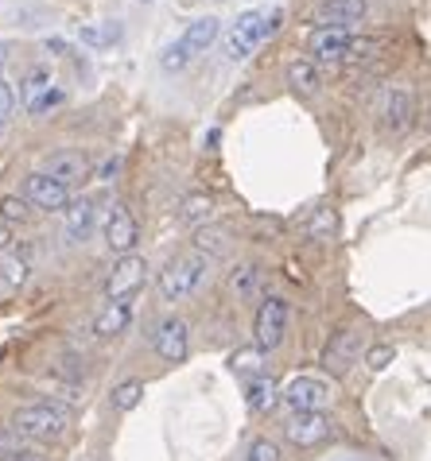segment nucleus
I'll return each instance as SVG.
<instances>
[{
    "mask_svg": "<svg viewBox=\"0 0 431 461\" xmlns=\"http://www.w3.org/2000/svg\"><path fill=\"white\" fill-rule=\"evenodd\" d=\"M276 23H280V8H272V12H241V16L234 20L230 35H225V59H234V62L249 59L252 50H257L276 32Z\"/></svg>",
    "mask_w": 431,
    "mask_h": 461,
    "instance_id": "nucleus-1",
    "label": "nucleus"
},
{
    "mask_svg": "<svg viewBox=\"0 0 431 461\" xmlns=\"http://www.w3.org/2000/svg\"><path fill=\"white\" fill-rule=\"evenodd\" d=\"M206 267H210V256H202L198 249L175 256V260H168V267L160 272V291H163V299H168V303L191 299V294L202 287V279H206Z\"/></svg>",
    "mask_w": 431,
    "mask_h": 461,
    "instance_id": "nucleus-2",
    "label": "nucleus"
},
{
    "mask_svg": "<svg viewBox=\"0 0 431 461\" xmlns=\"http://www.w3.org/2000/svg\"><path fill=\"white\" fill-rule=\"evenodd\" d=\"M70 427V411L62 403H28L12 415V430L23 438H59Z\"/></svg>",
    "mask_w": 431,
    "mask_h": 461,
    "instance_id": "nucleus-3",
    "label": "nucleus"
},
{
    "mask_svg": "<svg viewBox=\"0 0 431 461\" xmlns=\"http://www.w3.org/2000/svg\"><path fill=\"white\" fill-rule=\"evenodd\" d=\"M288 334V303L269 294L261 306H257V318H252V338H257V349H276Z\"/></svg>",
    "mask_w": 431,
    "mask_h": 461,
    "instance_id": "nucleus-4",
    "label": "nucleus"
},
{
    "mask_svg": "<svg viewBox=\"0 0 431 461\" xmlns=\"http://www.w3.org/2000/svg\"><path fill=\"white\" fill-rule=\"evenodd\" d=\"M335 400L331 384L319 380V376H296L284 388V403L291 407V415H303V411H326V403Z\"/></svg>",
    "mask_w": 431,
    "mask_h": 461,
    "instance_id": "nucleus-5",
    "label": "nucleus"
},
{
    "mask_svg": "<svg viewBox=\"0 0 431 461\" xmlns=\"http://www.w3.org/2000/svg\"><path fill=\"white\" fill-rule=\"evenodd\" d=\"M144 272H148V264H144V256H121L117 264H113V272H109V303H129L136 291L144 287Z\"/></svg>",
    "mask_w": 431,
    "mask_h": 461,
    "instance_id": "nucleus-6",
    "label": "nucleus"
},
{
    "mask_svg": "<svg viewBox=\"0 0 431 461\" xmlns=\"http://www.w3.org/2000/svg\"><path fill=\"white\" fill-rule=\"evenodd\" d=\"M136 237H141V229H136V217L124 210L121 202H113L109 213H105V245H109V252L133 256Z\"/></svg>",
    "mask_w": 431,
    "mask_h": 461,
    "instance_id": "nucleus-7",
    "label": "nucleus"
},
{
    "mask_svg": "<svg viewBox=\"0 0 431 461\" xmlns=\"http://www.w3.org/2000/svg\"><path fill=\"white\" fill-rule=\"evenodd\" d=\"M311 55L315 59H323V62H338V59H353L358 55V40L346 32V28H319V32H311Z\"/></svg>",
    "mask_w": 431,
    "mask_h": 461,
    "instance_id": "nucleus-8",
    "label": "nucleus"
},
{
    "mask_svg": "<svg viewBox=\"0 0 431 461\" xmlns=\"http://www.w3.org/2000/svg\"><path fill=\"white\" fill-rule=\"evenodd\" d=\"M23 194H28V202L32 206H40V210H67L70 206V186H62L59 178H50L47 171L28 175Z\"/></svg>",
    "mask_w": 431,
    "mask_h": 461,
    "instance_id": "nucleus-9",
    "label": "nucleus"
},
{
    "mask_svg": "<svg viewBox=\"0 0 431 461\" xmlns=\"http://www.w3.org/2000/svg\"><path fill=\"white\" fill-rule=\"evenodd\" d=\"M20 94H23V109H28L32 117H43V113H50L62 101V89H55L47 70H32L28 78H23Z\"/></svg>",
    "mask_w": 431,
    "mask_h": 461,
    "instance_id": "nucleus-10",
    "label": "nucleus"
},
{
    "mask_svg": "<svg viewBox=\"0 0 431 461\" xmlns=\"http://www.w3.org/2000/svg\"><path fill=\"white\" fill-rule=\"evenodd\" d=\"M43 171L50 178H59L62 186H74V183H86V178H90V159H86L82 151H74V148H59V151H50L47 156Z\"/></svg>",
    "mask_w": 431,
    "mask_h": 461,
    "instance_id": "nucleus-11",
    "label": "nucleus"
},
{
    "mask_svg": "<svg viewBox=\"0 0 431 461\" xmlns=\"http://www.w3.org/2000/svg\"><path fill=\"white\" fill-rule=\"evenodd\" d=\"M331 419H326L323 411H303V415H291L284 422V434H288V442H296V446H319L331 438Z\"/></svg>",
    "mask_w": 431,
    "mask_h": 461,
    "instance_id": "nucleus-12",
    "label": "nucleus"
},
{
    "mask_svg": "<svg viewBox=\"0 0 431 461\" xmlns=\"http://www.w3.org/2000/svg\"><path fill=\"white\" fill-rule=\"evenodd\" d=\"M187 349H191V330H187L183 318H163L160 330H156V353L163 357V361L179 365Z\"/></svg>",
    "mask_w": 431,
    "mask_h": 461,
    "instance_id": "nucleus-13",
    "label": "nucleus"
},
{
    "mask_svg": "<svg viewBox=\"0 0 431 461\" xmlns=\"http://www.w3.org/2000/svg\"><path fill=\"white\" fill-rule=\"evenodd\" d=\"M358 349H362V341L353 330H338V334L331 338V345H326V353H323V365L331 368L335 376L342 373H350V365L358 361Z\"/></svg>",
    "mask_w": 431,
    "mask_h": 461,
    "instance_id": "nucleus-14",
    "label": "nucleus"
},
{
    "mask_svg": "<svg viewBox=\"0 0 431 461\" xmlns=\"http://www.w3.org/2000/svg\"><path fill=\"white\" fill-rule=\"evenodd\" d=\"M365 12H370L365 0H323V5L315 8V20L326 23V28H346V23L365 20Z\"/></svg>",
    "mask_w": 431,
    "mask_h": 461,
    "instance_id": "nucleus-15",
    "label": "nucleus"
},
{
    "mask_svg": "<svg viewBox=\"0 0 431 461\" xmlns=\"http://www.w3.org/2000/svg\"><path fill=\"white\" fill-rule=\"evenodd\" d=\"M381 117H385L389 132H404V128L412 124V94H408V89H404V86H392V89H389Z\"/></svg>",
    "mask_w": 431,
    "mask_h": 461,
    "instance_id": "nucleus-16",
    "label": "nucleus"
},
{
    "mask_svg": "<svg viewBox=\"0 0 431 461\" xmlns=\"http://www.w3.org/2000/svg\"><path fill=\"white\" fill-rule=\"evenodd\" d=\"M218 32H222V23L214 20V16H202V20H195V23H187V32L179 35V43H183V50L187 55H206L210 50V43L218 40Z\"/></svg>",
    "mask_w": 431,
    "mask_h": 461,
    "instance_id": "nucleus-17",
    "label": "nucleus"
},
{
    "mask_svg": "<svg viewBox=\"0 0 431 461\" xmlns=\"http://www.w3.org/2000/svg\"><path fill=\"white\" fill-rule=\"evenodd\" d=\"M129 322H133V306L129 303H105L94 314V334L97 338H117V334L129 330Z\"/></svg>",
    "mask_w": 431,
    "mask_h": 461,
    "instance_id": "nucleus-18",
    "label": "nucleus"
},
{
    "mask_svg": "<svg viewBox=\"0 0 431 461\" xmlns=\"http://www.w3.org/2000/svg\"><path fill=\"white\" fill-rule=\"evenodd\" d=\"M280 400H284V392H280V384H276L272 376H257V380L245 384V403H249V411L264 415V411H272V407L280 403Z\"/></svg>",
    "mask_w": 431,
    "mask_h": 461,
    "instance_id": "nucleus-19",
    "label": "nucleus"
},
{
    "mask_svg": "<svg viewBox=\"0 0 431 461\" xmlns=\"http://www.w3.org/2000/svg\"><path fill=\"white\" fill-rule=\"evenodd\" d=\"M94 225H97V210H94V202L90 198H78V202H70L67 206V233L74 240H86L94 233Z\"/></svg>",
    "mask_w": 431,
    "mask_h": 461,
    "instance_id": "nucleus-20",
    "label": "nucleus"
},
{
    "mask_svg": "<svg viewBox=\"0 0 431 461\" xmlns=\"http://www.w3.org/2000/svg\"><path fill=\"white\" fill-rule=\"evenodd\" d=\"M230 291L237 294L241 303L257 299V294H261V267H257V264H241L237 272L230 276Z\"/></svg>",
    "mask_w": 431,
    "mask_h": 461,
    "instance_id": "nucleus-21",
    "label": "nucleus"
},
{
    "mask_svg": "<svg viewBox=\"0 0 431 461\" xmlns=\"http://www.w3.org/2000/svg\"><path fill=\"white\" fill-rule=\"evenodd\" d=\"M288 86H296L299 94H315V89H319V70H315V62H307V59L288 62Z\"/></svg>",
    "mask_w": 431,
    "mask_h": 461,
    "instance_id": "nucleus-22",
    "label": "nucleus"
},
{
    "mask_svg": "<svg viewBox=\"0 0 431 461\" xmlns=\"http://www.w3.org/2000/svg\"><path fill=\"white\" fill-rule=\"evenodd\" d=\"M86 47H113L121 40V23L117 20H105V23H86V28L78 32Z\"/></svg>",
    "mask_w": 431,
    "mask_h": 461,
    "instance_id": "nucleus-23",
    "label": "nucleus"
},
{
    "mask_svg": "<svg viewBox=\"0 0 431 461\" xmlns=\"http://www.w3.org/2000/svg\"><path fill=\"white\" fill-rule=\"evenodd\" d=\"M230 368H234V376H245V380L264 376L261 373V368H264V349H237L230 357Z\"/></svg>",
    "mask_w": 431,
    "mask_h": 461,
    "instance_id": "nucleus-24",
    "label": "nucleus"
},
{
    "mask_svg": "<svg viewBox=\"0 0 431 461\" xmlns=\"http://www.w3.org/2000/svg\"><path fill=\"white\" fill-rule=\"evenodd\" d=\"M210 213H214L210 194H187V198H183V210H179L183 225H206Z\"/></svg>",
    "mask_w": 431,
    "mask_h": 461,
    "instance_id": "nucleus-25",
    "label": "nucleus"
},
{
    "mask_svg": "<svg viewBox=\"0 0 431 461\" xmlns=\"http://www.w3.org/2000/svg\"><path fill=\"white\" fill-rule=\"evenodd\" d=\"M195 249L202 252V256H225L230 252V233H225V229H202V233L195 237Z\"/></svg>",
    "mask_w": 431,
    "mask_h": 461,
    "instance_id": "nucleus-26",
    "label": "nucleus"
},
{
    "mask_svg": "<svg viewBox=\"0 0 431 461\" xmlns=\"http://www.w3.org/2000/svg\"><path fill=\"white\" fill-rule=\"evenodd\" d=\"M141 400H144V384L141 380H121L117 388H113V407H117V411H133Z\"/></svg>",
    "mask_w": 431,
    "mask_h": 461,
    "instance_id": "nucleus-27",
    "label": "nucleus"
},
{
    "mask_svg": "<svg viewBox=\"0 0 431 461\" xmlns=\"http://www.w3.org/2000/svg\"><path fill=\"white\" fill-rule=\"evenodd\" d=\"M335 229H338L335 210H315V217L303 225V233L315 237V240H326V237H335Z\"/></svg>",
    "mask_w": 431,
    "mask_h": 461,
    "instance_id": "nucleus-28",
    "label": "nucleus"
},
{
    "mask_svg": "<svg viewBox=\"0 0 431 461\" xmlns=\"http://www.w3.org/2000/svg\"><path fill=\"white\" fill-rule=\"evenodd\" d=\"M187 62H191V55H187V50H183V43H179V40H175V43H171V47L160 55V67H163V70H171V74H175V70H183Z\"/></svg>",
    "mask_w": 431,
    "mask_h": 461,
    "instance_id": "nucleus-29",
    "label": "nucleus"
},
{
    "mask_svg": "<svg viewBox=\"0 0 431 461\" xmlns=\"http://www.w3.org/2000/svg\"><path fill=\"white\" fill-rule=\"evenodd\" d=\"M23 213H28V202L23 198H16V194L0 198V217H5V221H23Z\"/></svg>",
    "mask_w": 431,
    "mask_h": 461,
    "instance_id": "nucleus-30",
    "label": "nucleus"
},
{
    "mask_svg": "<svg viewBox=\"0 0 431 461\" xmlns=\"http://www.w3.org/2000/svg\"><path fill=\"white\" fill-rule=\"evenodd\" d=\"M245 461H280V446L269 442V438H257L249 446V457Z\"/></svg>",
    "mask_w": 431,
    "mask_h": 461,
    "instance_id": "nucleus-31",
    "label": "nucleus"
},
{
    "mask_svg": "<svg viewBox=\"0 0 431 461\" xmlns=\"http://www.w3.org/2000/svg\"><path fill=\"white\" fill-rule=\"evenodd\" d=\"M392 357H397V349H392V345H373V349L365 353V365H370L373 373H381V368L392 365Z\"/></svg>",
    "mask_w": 431,
    "mask_h": 461,
    "instance_id": "nucleus-32",
    "label": "nucleus"
},
{
    "mask_svg": "<svg viewBox=\"0 0 431 461\" xmlns=\"http://www.w3.org/2000/svg\"><path fill=\"white\" fill-rule=\"evenodd\" d=\"M12 109H16V94H12V86L0 78V124H8Z\"/></svg>",
    "mask_w": 431,
    "mask_h": 461,
    "instance_id": "nucleus-33",
    "label": "nucleus"
},
{
    "mask_svg": "<svg viewBox=\"0 0 431 461\" xmlns=\"http://www.w3.org/2000/svg\"><path fill=\"white\" fill-rule=\"evenodd\" d=\"M12 245V229H8V221H5V217H0V252H5Z\"/></svg>",
    "mask_w": 431,
    "mask_h": 461,
    "instance_id": "nucleus-34",
    "label": "nucleus"
},
{
    "mask_svg": "<svg viewBox=\"0 0 431 461\" xmlns=\"http://www.w3.org/2000/svg\"><path fill=\"white\" fill-rule=\"evenodd\" d=\"M43 47H47V50H55V55H67V43H62V40H47Z\"/></svg>",
    "mask_w": 431,
    "mask_h": 461,
    "instance_id": "nucleus-35",
    "label": "nucleus"
},
{
    "mask_svg": "<svg viewBox=\"0 0 431 461\" xmlns=\"http://www.w3.org/2000/svg\"><path fill=\"white\" fill-rule=\"evenodd\" d=\"M8 62V43H0V67H5Z\"/></svg>",
    "mask_w": 431,
    "mask_h": 461,
    "instance_id": "nucleus-36",
    "label": "nucleus"
},
{
    "mask_svg": "<svg viewBox=\"0 0 431 461\" xmlns=\"http://www.w3.org/2000/svg\"><path fill=\"white\" fill-rule=\"evenodd\" d=\"M141 5H151V0H141Z\"/></svg>",
    "mask_w": 431,
    "mask_h": 461,
    "instance_id": "nucleus-37",
    "label": "nucleus"
}]
</instances>
